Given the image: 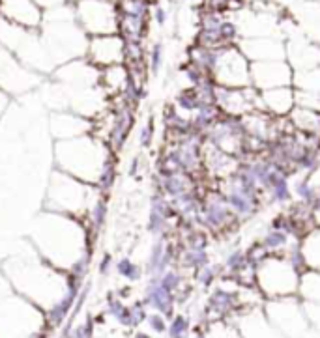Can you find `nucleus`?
I'll list each match as a JSON object with an SVG mask.
<instances>
[{
  "mask_svg": "<svg viewBox=\"0 0 320 338\" xmlns=\"http://www.w3.org/2000/svg\"><path fill=\"white\" fill-rule=\"evenodd\" d=\"M109 159V148L100 142V139L77 137L56 142V165L60 167V172L83 183L98 185L103 167Z\"/></svg>",
  "mask_w": 320,
  "mask_h": 338,
  "instance_id": "1",
  "label": "nucleus"
},
{
  "mask_svg": "<svg viewBox=\"0 0 320 338\" xmlns=\"http://www.w3.org/2000/svg\"><path fill=\"white\" fill-rule=\"evenodd\" d=\"M257 284L268 297H287L296 293L300 275L283 256H266L257 265Z\"/></svg>",
  "mask_w": 320,
  "mask_h": 338,
  "instance_id": "2",
  "label": "nucleus"
},
{
  "mask_svg": "<svg viewBox=\"0 0 320 338\" xmlns=\"http://www.w3.org/2000/svg\"><path fill=\"white\" fill-rule=\"evenodd\" d=\"M240 219L232 213L225 200V194L219 189H206L203 194L201 209L197 215V226L210 234L236 232L240 226Z\"/></svg>",
  "mask_w": 320,
  "mask_h": 338,
  "instance_id": "3",
  "label": "nucleus"
},
{
  "mask_svg": "<svg viewBox=\"0 0 320 338\" xmlns=\"http://www.w3.org/2000/svg\"><path fill=\"white\" fill-rule=\"evenodd\" d=\"M58 183L51 181V189H49V202H56V213L62 215H81L85 213L88 208V192H90V185L79 181L75 177L68 176L64 172H56Z\"/></svg>",
  "mask_w": 320,
  "mask_h": 338,
  "instance_id": "4",
  "label": "nucleus"
},
{
  "mask_svg": "<svg viewBox=\"0 0 320 338\" xmlns=\"http://www.w3.org/2000/svg\"><path fill=\"white\" fill-rule=\"evenodd\" d=\"M142 303L152 308H156L157 312L165 316V318H171L172 310H174V293L167 292L163 286L159 284L157 278H150Z\"/></svg>",
  "mask_w": 320,
  "mask_h": 338,
  "instance_id": "5",
  "label": "nucleus"
},
{
  "mask_svg": "<svg viewBox=\"0 0 320 338\" xmlns=\"http://www.w3.org/2000/svg\"><path fill=\"white\" fill-rule=\"evenodd\" d=\"M131 123H133V116L129 108H122L118 116L114 118V122L110 125L109 131V139H107V146L112 148V150H118L122 148V144L125 142L129 131H131Z\"/></svg>",
  "mask_w": 320,
  "mask_h": 338,
  "instance_id": "6",
  "label": "nucleus"
},
{
  "mask_svg": "<svg viewBox=\"0 0 320 338\" xmlns=\"http://www.w3.org/2000/svg\"><path fill=\"white\" fill-rule=\"evenodd\" d=\"M264 192L270 194V198L273 202H289L292 198V191H290L289 187V176L285 172H281V170L275 169Z\"/></svg>",
  "mask_w": 320,
  "mask_h": 338,
  "instance_id": "7",
  "label": "nucleus"
},
{
  "mask_svg": "<svg viewBox=\"0 0 320 338\" xmlns=\"http://www.w3.org/2000/svg\"><path fill=\"white\" fill-rule=\"evenodd\" d=\"M178 260L184 267L195 269L199 271L201 267L210 263V256L206 251H193V249H180Z\"/></svg>",
  "mask_w": 320,
  "mask_h": 338,
  "instance_id": "8",
  "label": "nucleus"
},
{
  "mask_svg": "<svg viewBox=\"0 0 320 338\" xmlns=\"http://www.w3.org/2000/svg\"><path fill=\"white\" fill-rule=\"evenodd\" d=\"M289 241L290 238L285 232L273 230V228H270V230L262 236V239H260V243H262V247L268 251V254H275L279 253V251H283V249H289Z\"/></svg>",
  "mask_w": 320,
  "mask_h": 338,
  "instance_id": "9",
  "label": "nucleus"
},
{
  "mask_svg": "<svg viewBox=\"0 0 320 338\" xmlns=\"http://www.w3.org/2000/svg\"><path fill=\"white\" fill-rule=\"evenodd\" d=\"M210 245V238L208 232L203 228H191V230L184 232V239H182V249H193V251H206Z\"/></svg>",
  "mask_w": 320,
  "mask_h": 338,
  "instance_id": "10",
  "label": "nucleus"
},
{
  "mask_svg": "<svg viewBox=\"0 0 320 338\" xmlns=\"http://www.w3.org/2000/svg\"><path fill=\"white\" fill-rule=\"evenodd\" d=\"M234 307V295L230 292H226L223 288H217L215 292L212 293L210 301H208V308L217 312V314H223L226 310Z\"/></svg>",
  "mask_w": 320,
  "mask_h": 338,
  "instance_id": "11",
  "label": "nucleus"
},
{
  "mask_svg": "<svg viewBox=\"0 0 320 338\" xmlns=\"http://www.w3.org/2000/svg\"><path fill=\"white\" fill-rule=\"evenodd\" d=\"M88 215H90V224H92L94 232H100L105 224V219H107V202L102 196H98L90 211H88Z\"/></svg>",
  "mask_w": 320,
  "mask_h": 338,
  "instance_id": "12",
  "label": "nucleus"
},
{
  "mask_svg": "<svg viewBox=\"0 0 320 338\" xmlns=\"http://www.w3.org/2000/svg\"><path fill=\"white\" fill-rule=\"evenodd\" d=\"M176 105H178L180 110H186V112H197L199 108L203 107V103H201V97H199V93H197L195 88H191V90H186V92H182L176 97Z\"/></svg>",
  "mask_w": 320,
  "mask_h": 338,
  "instance_id": "13",
  "label": "nucleus"
},
{
  "mask_svg": "<svg viewBox=\"0 0 320 338\" xmlns=\"http://www.w3.org/2000/svg\"><path fill=\"white\" fill-rule=\"evenodd\" d=\"M116 273L120 277L131 280V282H135V280H139L142 277V269L135 261L129 260V258H120L116 261Z\"/></svg>",
  "mask_w": 320,
  "mask_h": 338,
  "instance_id": "14",
  "label": "nucleus"
},
{
  "mask_svg": "<svg viewBox=\"0 0 320 338\" xmlns=\"http://www.w3.org/2000/svg\"><path fill=\"white\" fill-rule=\"evenodd\" d=\"M169 219L161 213H157L154 209H150V217H148V232L150 234H154L157 238H165L167 236V230H169Z\"/></svg>",
  "mask_w": 320,
  "mask_h": 338,
  "instance_id": "15",
  "label": "nucleus"
},
{
  "mask_svg": "<svg viewBox=\"0 0 320 338\" xmlns=\"http://www.w3.org/2000/svg\"><path fill=\"white\" fill-rule=\"evenodd\" d=\"M157 280H159V284L163 286L167 292L171 293L180 290V286H182V275H180L178 271H172V269H167L161 277H157Z\"/></svg>",
  "mask_w": 320,
  "mask_h": 338,
  "instance_id": "16",
  "label": "nucleus"
},
{
  "mask_svg": "<svg viewBox=\"0 0 320 338\" xmlns=\"http://www.w3.org/2000/svg\"><path fill=\"white\" fill-rule=\"evenodd\" d=\"M169 331V337L171 338H182V337H188V331H189V322L188 318H184V316H176L172 323L167 327Z\"/></svg>",
  "mask_w": 320,
  "mask_h": 338,
  "instance_id": "17",
  "label": "nucleus"
},
{
  "mask_svg": "<svg viewBox=\"0 0 320 338\" xmlns=\"http://www.w3.org/2000/svg\"><path fill=\"white\" fill-rule=\"evenodd\" d=\"M219 269H221V267H217V265H212V263L204 265V267H201L199 271H197V280H199V282H201L204 288H208V286H212V282H213V280L219 277Z\"/></svg>",
  "mask_w": 320,
  "mask_h": 338,
  "instance_id": "18",
  "label": "nucleus"
},
{
  "mask_svg": "<svg viewBox=\"0 0 320 338\" xmlns=\"http://www.w3.org/2000/svg\"><path fill=\"white\" fill-rule=\"evenodd\" d=\"M146 305L142 303V301H139V303H135V305H131L129 307V312H131V325L133 327H137V325H141L146 318H148V314H146Z\"/></svg>",
  "mask_w": 320,
  "mask_h": 338,
  "instance_id": "19",
  "label": "nucleus"
},
{
  "mask_svg": "<svg viewBox=\"0 0 320 338\" xmlns=\"http://www.w3.org/2000/svg\"><path fill=\"white\" fill-rule=\"evenodd\" d=\"M146 322H148L150 329L154 331V333H165V331H167L165 316H161V314H150L148 318H146Z\"/></svg>",
  "mask_w": 320,
  "mask_h": 338,
  "instance_id": "20",
  "label": "nucleus"
},
{
  "mask_svg": "<svg viewBox=\"0 0 320 338\" xmlns=\"http://www.w3.org/2000/svg\"><path fill=\"white\" fill-rule=\"evenodd\" d=\"M152 139H154V123H152V120H150L146 125H142V129H141V137H139V140H141V146L142 148H150V144H152Z\"/></svg>",
  "mask_w": 320,
  "mask_h": 338,
  "instance_id": "21",
  "label": "nucleus"
},
{
  "mask_svg": "<svg viewBox=\"0 0 320 338\" xmlns=\"http://www.w3.org/2000/svg\"><path fill=\"white\" fill-rule=\"evenodd\" d=\"M219 36H221V41H223V43L232 41V38L236 36L234 24L232 23H221V26H219Z\"/></svg>",
  "mask_w": 320,
  "mask_h": 338,
  "instance_id": "22",
  "label": "nucleus"
},
{
  "mask_svg": "<svg viewBox=\"0 0 320 338\" xmlns=\"http://www.w3.org/2000/svg\"><path fill=\"white\" fill-rule=\"evenodd\" d=\"M110 265H112V256H110V253H105L102 261H100V267H98L100 269V275H109Z\"/></svg>",
  "mask_w": 320,
  "mask_h": 338,
  "instance_id": "23",
  "label": "nucleus"
},
{
  "mask_svg": "<svg viewBox=\"0 0 320 338\" xmlns=\"http://www.w3.org/2000/svg\"><path fill=\"white\" fill-rule=\"evenodd\" d=\"M159 64H161V47L156 45L152 51V71H157Z\"/></svg>",
  "mask_w": 320,
  "mask_h": 338,
  "instance_id": "24",
  "label": "nucleus"
},
{
  "mask_svg": "<svg viewBox=\"0 0 320 338\" xmlns=\"http://www.w3.org/2000/svg\"><path fill=\"white\" fill-rule=\"evenodd\" d=\"M28 338H47V335H45L43 331H36V333H32Z\"/></svg>",
  "mask_w": 320,
  "mask_h": 338,
  "instance_id": "25",
  "label": "nucleus"
},
{
  "mask_svg": "<svg viewBox=\"0 0 320 338\" xmlns=\"http://www.w3.org/2000/svg\"><path fill=\"white\" fill-rule=\"evenodd\" d=\"M137 169H139V159H135V161L131 163V170H129V174H135V172H137Z\"/></svg>",
  "mask_w": 320,
  "mask_h": 338,
  "instance_id": "26",
  "label": "nucleus"
},
{
  "mask_svg": "<svg viewBox=\"0 0 320 338\" xmlns=\"http://www.w3.org/2000/svg\"><path fill=\"white\" fill-rule=\"evenodd\" d=\"M135 338H152L148 335V333H137V335H135Z\"/></svg>",
  "mask_w": 320,
  "mask_h": 338,
  "instance_id": "27",
  "label": "nucleus"
},
{
  "mask_svg": "<svg viewBox=\"0 0 320 338\" xmlns=\"http://www.w3.org/2000/svg\"><path fill=\"white\" fill-rule=\"evenodd\" d=\"M157 19H159V23H163L165 15H163V11H161V9H159V11H157Z\"/></svg>",
  "mask_w": 320,
  "mask_h": 338,
  "instance_id": "28",
  "label": "nucleus"
}]
</instances>
